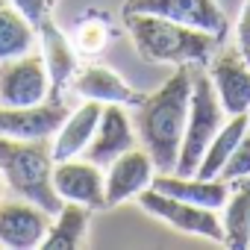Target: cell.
Instances as JSON below:
<instances>
[{"label":"cell","mask_w":250,"mask_h":250,"mask_svg":"<svg viewBox=\"0 0 250 250\" xmlns=\"http://www.w3.org/2000/svg\"><path fill=\"white\" fill-rule=\"evenodd\" d=\"M191 97V65H177V71L136 106L133 127L142 147L150 153L156 171H174L186 136Z\"/></svg>","instance_id":"6da1fadb"},{"label":"cell","mask_w":250,"mask_h":250,"mask_svg":"<svg viewBox=\"0 0 250 250\" xmlns=\"http://www.w3.org/2000/svg\"><path fill=\"white\" fill-rule=\"evenodd\" d=\"M235 42H238V50L241 53L250 47V0H244V6H241L238 24H235Z\"/></svg>","instance_id":"d4e9b609"},{"label":"cell","mask_w":250,"mask_h":250,"mask_svg":"<svg viewBox=\"0 0 250 250\" xmlns=\"http://www.w3.org/2000/svg\"><path fill=\"white\" fill-rule=\"evenodd\" d=\"M209 80L227 115H247L250 109V62L238 47H221L212 56Z\"/></svg>","instance_id":"9c48e42d"},{"label":"cell","mask_w":250,"mask_h":250,"mask_svg":"<svg viewBox=\"0 0 250 250\" xmlns=\"http://www.w3.org/2000/svg\"><path fill=\"white\" fill-rule=\"evenodd\" d=\"M150 188L180 197V200H188V203H197V206H206V209H221L229 197V183L203 180L197 174H177V171H156Z\"/></svg>","instance_id":"2e32d148"},{"label":"cell","mask_w":250,"mask_h":250,"mask_svg":"<svg viewBox=\"0 0 250 250\" xmlns=\"http://www.w3.org/2000/svg\"><path fill=\"white\" fill-rule=\"evenodd\" d=\"M136 200L142 203L145 212L165 221L168 227H174L180 232H188V235H197V238H209L215 244H224V227H221L218 209H206V206L162 194L156 188H145Z\"/></svg>","instance_id":"5b68a950"},{"label":"cell","mask_w":250,"mask_h":250,"mask_svg":"<svg viewBox=\"0 0 250 250\" xmlns=\"http://www.w3.org/2000/svg\"><path fill=\"white\" fill-rule=\"evenodd\" d=\"M139 142V136L133 133V121L127 115V106L121 103H103L97 130L88 142V147L83 150V156L100 168H109L121 153L133 150Z\"/></svg>","instance_id":"8fae6325"},{"label":"cell","mask_w":250,"mask_h":250,"mask_svg":"<svg viewBox=\"0 0 250 250\" xmlns=\"http://www.w3.org/2000/svg\"><path fill=\"white\" fill-rule=\"evenodd\" d=\"M50 77L42 47L0 62V106H36L47 100Z\"/></svg>","instance_id":"8992f818"},{"label":"cell","mask_w":250,"mask_h":250,"mask_svg":"<svg viewBox=\"0 0 250 250\" xmlns=\"http://www.w3.org/2000/svg\"><path fill=\"white\" fill-rule=\"evenodd\" d=\"M247 136V115H229L224 121V127L215 133V139L209 142V147L203 150V159L197 165V177L203 180H218L221 177V168L227 165L229 153L235 150V145Z\"/></svg>","instance_id":"ffe728a7"},{"label":"cell","mask_w":250,"mask_h":250,"mask_svg":"<svg viewBox=\"0 0 250 250\" xmlns=\"http://www.w3.org/2000/svg\"><path fill=\"white\" fill-rule=\"evenodd\" d=\"M133 12L159 15V18H168L194 30H206L218 39H224L229 27L218 0H127L121 15H133Z\"/></svg>","instance_id":"52a82bcc"},{"label":"cell","mask_w":250,"mask_h":250,"mask_svg":"<svg viewBox=\"0 0 250 250\" xmlns=\"http://www.w3.org/2000/svg\"><path fill=\"white\" fill-rule=\"evenodd\" d=\"M3 3H6V0H0V6H3Z\"/></svg>","instance_id":"83f0119b"},{"label":"cell","mask_w":250,"mask_h":250,"mask_svg":"<svg viewBox=\"0 0 250 250\" xmlns=\"http://www.w3.org/2000/svg\"><path fill=\"white\" fill-rule=\"evenodd\" d=\"M124 27H127L136 50L142 59L147 62H159V65H203L215 56V50L221 47L224 39L206 33V30H194L159 15H145V12H133V15H121Z\"/></svg>","instance_id":"7a4b0ae2"},{"label":"cell","mask_w":250,"mask_h":250,"mask_svg":"<svg viewBox=\"0 0 250 250\" xmlns=\"http://www.w3.org/2000/svg\"><path fill=\"white\" fill-rule=\"evenodd\" d=\"M6 3H12L33 27H39V24L50 15V9H53L56 0H6Z\"/></svg>","instance_id":"cb8c5ba5"},{"label":"cell","mask_w":250,"mask_h":250,"mask_svg":"<svg viewBox=\"0 0 250 250\" xmlns=\"http://www.w3.org/2000/svg\"><path fill=\"white\" fill-rule=\"evenodd\" d=\"M244 59H247V62H250V47H247V50H244Z\"/></svg>","instance_id":"4316f807"},{"label":"cell","mask_w":250,"mask_h":250,"mask_svg":"<svg viewBox=\"0 0 250 250\" xmlns=\"http://www.w3.org/2000/svg\"><path fill=\"white\" fill-rule=\"evenodd\" d=\"M229 115L224 112L218 91L209 80L206 71L191 68V97H188V121H186V136H183V147H180V159H177V174H194L203 150L209 147V142L215 139V133L224 127V121Z\"/></svg>","instance_id":"277c9868"},{"label":"cell","mask_w":250,"mask_h":250,"mask_svg":"<svg viewBox=\"0 0 250 250\" xmlns=\"http://www.w3.org/2000/svg\"><path fill=\"white\" fill-rule=\"evenodd\" d=\"M71 88L80 100H97V103H121V106H139L145 100V91L133 88L118 71L109 65H85L74 74Z\"/></svg>","instance_id":"5bb4252c"},{"label":"cell","mask_w":250,"mask_h":250,"mask_svg":"<svg viewBox=\"0 0 250 250\" xmlns=\"http://www.w3.org/2000/svg\"><path fill=\"white\" fill-rule=\"evenodd\" d=\"M106 44H109V27H106L103 21L88 18V21H83V24L77 27V36H74L77 53H83V56H97Z\"/></svg>","instance_id":"7402d4cb"},{"label":"cell","mask_w":250,"mask_h":250,"mask_svg":"<svg viewBox=\"0 0 250 250\" xmlns=\"http://www.w3.org/2000/svg\"><path fill=\"white\" fill-rule=\"evenodd\" d=\"M53 215L33 200L12 197L0 200V247L9 250H36L42 247Z\"/></svg>","instance_id":"ba28073f"},{"label":"cell","mask_w":250,"mask_h":250,"mask_svg":"<svg viewBox=\"0 0 250 250\" xmlns=\"http://www.w3.org/2000/svg\"><path fill=\"white\" fill-rule=\"evenodd\" d=\"M0 186H3V177H0Z\"/></svg>","instance_id":"f1b7e54d"},{"label":"cell","mask_w":250,"mask_h":250,"mask_svg":"<svg viewBox=\"0 0 250 250\" xmlns=\"http://www.w3.org/2000/svg\"><path fill=\"white\" fill-rule=\"evenodd\" d=\"M39 44H42V56L47 65V77H50V94L47 100H62V91L71 85L77 68V47L71 44V39L56 27V21L47 15L39 27Z\"/></svg>","instance_id":"9a60e30c"},{"label":"cell","mask_w":250,"mask_h":250,"mask_svg":"<svg viewBox=\"0 0 250 250\" xmlns=\"http://www.w3.org/2000/svg\"><path fill=\"white\" fill-rule=\"evenodd\" d=\"M224 227V247L247 250L250 247V177L229 183V197L218 209Z\"/></svg>","instance_id":"d6986e66"},{"label":"cell","mask_w":250,"mask_h":250,"mask_svg":"<svg viewBox=\"0 0 250 250\" xmlns=\"http://www.w3.org/2000/svg\"><path fill=\"white\" fill-rule=\"evenodd\" d=\"M36 39H39V30L12 3L0 6V62L30 53L36 47Z\"/></svg>","instance_id":"44dd1931"},{"label":"cell","mask_w":250,"mask_h":250,"mask_svg":"<svg viewBox=\"0 0 250 250\" xmlns=\"http://www.w3.org/2000/svg\"><path fill=\"white\" fill-rule=\"evenodd\" d=\"M250 177V133L235 145V150L229 153L227 165L221 168V177L224 183H238V180H247Z\"/></svg>","instance_id":"603a6c76"},{"label":"cell","mask_w":250,"mask_h":250,"mask_svg":"<svg viewBox=\"0 0 250 250\" xmlns=\"http://www.w3.org/2000/svg\"><path fill=\"white\" fill-rule=\"evenodd\" d=\"M53 142L50 139H9L0 136V177L24 200L39 203L50 215L62 209L53 188Z\"/></svg>","instance_id":"3957f363"},{"label":"cell","mask_w":250,"mask_h":250,"mask_svg":"<svg viewBox=\"0 0 250 250\" xmlns=\"http://www.w3.org/2000/svg\"><path fill=\"white\" fill-rule=\"evenodd\" d=\"M100 112H103V103H97V100H83V106L74 109V112L62 121V127H59L56 136L50 139V142H53V159H56V162L83 156V150L88 147V142H91V136H94V130H97Z\"/></svg>","instance_id":"e0dca14e"},{"label":"cell","mask_w":250,"mask_h":250,"mask_svg":"<svg viewBox=\"0 0 250 250\" xmlns=\"http://www.w3.org/2000/svg\"><path fill=\"white\" fill-rule=\"evenodd\" d=\"M71 115L65 100H42L36 106H0V136L9 139H53Z\"/></svg>","instance_id":"7c38bea8"},{"label":"cell","mask_w":250,"mask_h":250,"mask_svg":"<svg viewBox=\"0 0 250 250\" xmlns=\"http://www.w3.org/2000/svg\"><path fill=\"white\" fill-rule=\"evenodd\" d=\"M156 177V165L150 153L136 145L133 150L121 153L109 168H106V191H103V209H115L121 203H127L139 197L145 188H150Z\"/></svg>","instance_id":"30bf717a"},{"label":"cell","mask_w":250,"mask_h":250,"mask_svg":"<svg viewBox=\"0 0 250 250\" xmlns=\"http://www.w3.org/2000/svg\"><path fill=\"white\" fill-rule=\"evenodd\" d=\"M91 215H94L91 206L65 200L62 209L50 221V229H47V235L42 241V250H80L85 244Z\"/></svg>","instance_id":"ac0fdd59"},{"label":"cell","mask_w":250,"mask_h":250,"mask_svg":"<svg viewBox=\"0 0 250 250\" xmlns=\"http://www.w3.org/2000/svg\"><path fill=\"white\" fill-rule=\"evenodd\" d=\"M247 133H250V109H247Z\"/></svg>","instance_id":"484cf974"},{"label":"cell","mask_w":250,"mask_h":250,"mask_svg":"<svg viewBox=\"0 0 250 250\" xmlns=\"http://www.w3.org/2000/svg\"><path fill=\"white\" fill-rule=\"evenodd\" d=\"M53 188L62 200L85 203L91 209H103L106 174L100 165L88 162L85 156H74L53 165Z\"/></svg>","instance_id":"4fadbf2b"}]
</instances>
